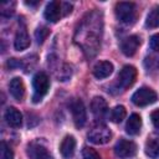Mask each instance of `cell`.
<instances>
[{
	"label": "cell",
	"mask_w": 159,
	"mask_h": 159,
	"mask_svg": "<svg viewBox=\"0 0 159 159\" xmlns=\"http://www.w3.org/2000/svg\"><path fill=\"white\" fill-rule=\"evenodd\" d=\"M5 120L6 123L12 127V128H19L21 127L22 124V114L20 113L19 109H16L15 107H9L6 111H5Z\"/></svg>",
	"instance_id": "cell-13"
},
{
	"label": "cell",
	"mask_w": 159,
	"mask_h": 159,
	"mask_svg": "<svg viewBox=\"0 0 159 159\" xmlns=\"http://www.w3.org/2000/svg\"><path fill=\"white\" fill-rule=\"evenodd\" d=\"M75 149H76V140L72 135H66L62 142H61V145H60V152L62 154L63 158L66 159H70L73 157L75 154Z\"/></svg>",
	"instance_id": "cell-15"
},
{
	"label": "cell",
	"mask_w": 159,
	"mask_h": 159,
	"mask_svg": "<svg viewBox=\"0 0 159 159\" xmlns=\"http://www.w3.org/2000/svg\"><path fill=\"white\" fill-rule=\"evenodd\" d=\"M139 45H140V39H139L137 35H132V36L125 37V39L122 41V43H120V50H122V52H123L125 56L129 57V56H133V55L137 52Z\"/></svg>",
	"instance_id": "cell-10"
},
{
	"label": "cell",
	"mask_w": 159,
	"mask_h": 159,
	"mask_svg": "<svg viewBox=\"0 0 159 159\" xmlns=\"http://www.w3.org/2000/svg\"><path fill=\"white\" fill-rule=\"evenodd\" d=\"M48 34H50V31H48L47 27H45V26L39 27V29L35 31V37H36L37 43H42V42L46 40V37L48 36Z\"/></svg>",
	"instance_id": "cell-22"
},
{
	"label": "cell",
	"mask_w": 159,
	"mask_h": 159,
	"mask_svg": "<svg viewBox=\"0 0 159 159\" xmlns=\"http://www.w3.org/2000/svg\"><path fill=\"white\" fill-rule=\"evenodd\" d=\"M32 86H34V102H39L43 98V96L47 93L50 88V80L48 76L45 72H37L34 76L32 80Z\"/></svg>",
	"instance_id": "cell-1"
},
{
	"label": "cell",
	"mask_w": 159,
	"mask_h": 159,
	"mask_svg": "<svg viewBox=\"0 0 159 159\" xmlns=\"http://www.w3.org/2000/svg\"><path fill=\"white\" fill-rule=\"evenodd\" d=\"M158 99V94L149 87H142L135 91L132 96V102L138 107H145L155 103Z\"/></svg>",
	"instance_id": "cell-2"
},
{
	"label": "cell",
	"mask_w": 159,
	"mask_h": 159,
	"mask_svg": "<svg viewBox=\"0 0 159 159\" xmlns=\"http://www.w3.org/2000/svg\"><path fill=\"white\" fill-rule=\"evenodd\" d=\"M140 128H142V118L139 114L137 113H133L128 120H127V124H125V130L128 134L130 135H135L140 132Z\"/></svg>",
	"instance_id": "cell-17"
},
{
	"label": "cell",
	"mask_w": 159,
	"mask_h": 159,
	"mask_svg": "<svg viewBox=\"0 0 159 159\" xmlns=\"http://www.w3.org/2000/svg\"><path fill=\"white\" fill-rule=\"evenodd\" d=\"M31 41H30V36L27 35V31L25 30V27L19 29V31L16 32L15 40H14V47L16 51H22L26 50L30 46Z\"/></svg>",
	"instance_id": "cell-16"
},
{
	"label": "cell",
	"mask_w": 159,
	"mask_h": 159,
	"mask_svg": "<svg viewBox=\"0 0 159 159\" xmlns=\"http://www.w3.org/2000/svg\"><path fill=\"white\" fill-rule=\"evenodd\" d=\"M145 25L148 27H159V5L154 6L147 16Z\"/></svg>",
	"instance_id": "cell-19"
},
{
	"label": "cell",
	"mask_w": 159,
	"mask_h": 159,
	"mask_svg": "<svg viewBox=\"0 0 159 159\" xmlns=\"http://www.w3.org/2000/svg\"><path fill=\"white\" fill-rule=\"evenodd\" d=\"M135 77H137V70H135V67L127 65V66H124L120 70V72H119V75L117 77V84H118L119 88L127 89V88H129L134 83Z\"/></svg>",
	"instance_id": "cell-6"
},
{
	"label": "cell",
	"mask_w": 159,
	"mask_h": 159,
	"mask_svg": "<svg viewBox=\"0 0 159 159\" xmlns=\"http://www.w3.org/2000/svg\"><path fill=\"white\" fill-rule=\"evenodd\" d=\"M82 155H83V159H101L99 154H98L94 149H92V148H89V147H84V148H83Z\"/></svg>",
	"instance_id": "cell-23"
},
{
	"label": "cell",
	"mask_w": 159,
	"mask_h": 159,
	"mask_svg": "<svg viewBox=\"0 0 159 159\" xmlns=\"http://www.w3.org/2000/svg\"><path fill=\"white\" fill-rule=\"evenodd\" d=\"M150 119H152V123L154 124V127H155V128H159V109L152 112Z\"/></svg>",
	"instance_id": "cell-25"
},
{
	"label": "cell",
	"mask_w": 159,
	"mask_h": 159,
	"mask_svg": "<svg viewBox=\"0 0 159 159\" xmlns=\"http://www.w3.org/2000/svg\"><path fill=\"white\" fill-rule=\"evenodd\" d=\"M127 112H125V108L123 106H116L112 111H111V114H109V118L113 123H120L124 117H125Z\"/></svg>",
	"instance_id": "cell-20"
},
{
	"label": "cell",
	"mask_w": 159,
	"mask_h": 159,
	"mask_svg": "<svg viewBox=\"0 0 159 159\" xmlns=\"http://www.w3.org/2000/svg\"><path fill=\"white\" fill-rule=\"evenodd\" d=\"M91 111L97 119H102L108 111L106 99L103 97H94L91 102Z\"/></svg>",
	"instance_id": "cell-11"
},
{
	"label": "cell",
	"mask_w": 159,
	"mask_h": 159,
	"mask_svg": "<svg viewBox=\"0 0 159 159\" xmlns=\"http://www.w3.org/2000/svg\"><path fill=\"white\" fill-rule=\"evenodd\" d=\"M87 138H88V140L91 143L97 144V145H102V144H106V143H108L111 140L112 133L107 127L98 125V127H94L93 129L89 130Z\"/></svg>",
	"instance_id": "cell-4"
},
{
	"label": "cell",
	"mask_w": 159,
	"mask_h": 159,
	"mask_svg": "<svg viewBox=\"0 0 159 159\" xmlns=\"http://www.w3.org/2000/svg\"><path fill=\"white\" fill-rule=\"evenodd\" d=\"M113 72V65L109 61H99L93 67V75L98 80L107 78Z\"/></svg>",
	"instance_id": "cell-12"
},
{
	"label": "cell",
	"mask_w": 159,
	"mask_h": 159,
	"mask_svg": "<svg viewBox=\"0 0 159 159\" xmlns=\"http://www.w3.org/2000/svg\"><path fill=\"white\" fill-rule=\"evenodd\" d=\"M145 154L152 158H159V137H152L145 143Z\"/></svg>",
	"instance_id": "cell-18"
},
{
	"label": "cell",
	"mask_w": 159,
	"mask_h": 159,
	"mask_svg": "<svg viewBox=\"0 0 159 159\" xmlns=\"http://www.w3.org/2000/svg\"><path fill=\"white\" fill-rule=\"evenodd\" d=\"M114 153L120 159H129L135 155L137 145L134 142L128 139H119L114 147Z\"/></svg>",
	"instance_id": "cell-5"
},
{
	"label": "cell",
	"mask_w": 159,
	"mask_h": 159,
	"mask_svg": "<svg viewBox=\"0 0 159 159\" xmlns=\"http://www.w3.org/2000/svg\"><path fill=\"white\" fill-rule=\"evenodd\" d=\"M149 45H150L152 50H154L155 52H159V34H155L150 37Z\"/></svg>",
	"instance_id": "cell-24"
},
{
	"label": "cell",
	"mask_w": 159,
	"mask_h": 159,
	"mask_svg": "<svg viewBox=\"0 0 159 159\" xmlns=\"http://www.w3.org/2000/svg\"><path fill=\"white\" fill-rule=\"evenodd\" d=\"M114 12L120 22L124 24L133 22L135 19V5L133 2H125V1L117 2L114 7Z\"/></svg>",
	"instance_id": "cell-3"
},
{
	"label": "cell",
	"mask_w": 159,
	"mask_h": 159,
	"mask_svg": "<svg viewBox=\"0 0 159 159\" xmlns=\"http://www.w3.org/2000/svg\"><path fill=\"white\" fill-rule=\"evenodd\" d=\"M9 89L11 96L16 101H22L25 96V84L20 77H14L9 83Z\"/></svg>",
	"instance_id": "cell-14"
},
{
	"label": "cell",
	"mask_w": 159,
	"mask_h": 159,
	"mask_svg": "<svg viewBox=\"0 0 159 159\" xmlns=\"http://www.w3.org/2000/svg\"><path fill=\"white\" fill-rule=\"evenodd\" d=\"M71 112H72V118H73L75 125L77 128H82L87 120V113H86L83 102L81 99H75L71 103Z\"/></svg>",
	"instance_id": "cell-7"
},
{
	"label": "cell",
	"mask_w": 159,
	"mask_h": 159,
	"mask_svg": "<svg viewBox=\"0 0 159 159\" xmlns=\"http://www.w3.org/2000/svg\"><path fill=\"white\" fill-rule=\"evenodd\" d=\"M63 10H62V2L60 1H51L46 5L43 16L47 21L50 22H57L60 17L62 16Z\"/></svg>",
	"instance_id": "cell-8"
},
{
	"label": "cell",
	"mask_w": 159,
	"mask_h": 159,
	"mask_svg": "<svg viewBox=\"0 0 159 159\" xmlns=\"http://www.w3.org/2000/svg\"><path fill=\"white\" fill-rule=\"evenodd\" d=\"M0 159H14V152L5 142L0 143Z\"/></svg>",
	"instance_id": "cell-21"
},
{
	"label": "cell",
	"mask_w": 159,
	"mask_h": 159,
	"mask_svg": "<svg viewBox=\"0 0 159 159\" xmlns=\"http://www.w3.org/2000/svg\"><path fill=\"white\" fill-rule=\"evenodd\" d=\"M27 157H29V159H53L52 154L47 150V148L39 143L29 144Z\"/></svg>",
	"instance_id": "cell-9"
}]
</instances>
